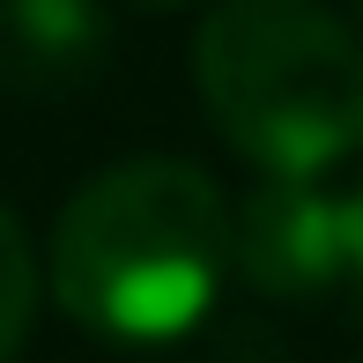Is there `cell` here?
<instances>
[{
    "instance_id": "6da1fadb",
    "label": "cell",
    "mask_w": 363,
    "mask_h": 363,
    "mask_svg": "<svg viewBox=\"0 0 363 363\" xmlns=\"http://www.w3.org/2000/svg\"><path fill=\"white\" fill-rule=\"evenodd\" d=\"M238 267L230 201L201 163L134 156L96 171L52 223V296L119 349H163L216 311Z\"/></svg>"
},
{
    "instance_id": "7a4b0ae2",
    "label": "cell",
    "mask_w": 363,
    "mask_h": 363,
    "mask_svg": "<svg viewBox=\"0 0 363 363\" xmlns=\"http://www.w3.org/2000/svg\"><path fill=\"white\" fill-rule=\"evenodd\" d=\"M193 82L259 178H326L363 148V38L319 0H216Z\"/></svg>"
},
{
    "instance_id": "3957f363",
    "label": "cell",
    "mask_w": 363,
    "mask_h": 363,
    "mask_svg": "<svg viewBox=\"0 0 363 363\" xmlns=\"http://www.w3.org/2000/svg\"><path fill=\"white\" fill-rule=\"evenodd\" d=\"M238 274L274 304H326L341 274V193L319 178H259L230 208Z\"/></svg>"
},
{
    "instance_id": "277c9868",
    "label": "cell",
    "mask_w": 363,
    "mask_h": 363,
    "mask_svg": "<svg viewBox=\"0 0 363 363\" xmlns=\"http://www.w3.org/2000/svg\"><path fill=\"white\" fill-rule=\"evenodd\" d=\"M111 23L96 0H0V89L67 96L104 74Z\"/></svg>"
},
{
    "instance_id": "5b68a950",
    "label": "cell",
    "mask_w": 363,
    "mask_h": 363,
    "mask_svg": "<svg viewBox=\"0 0 363 363\" xmlns=\"http://www.w3.org/2000/svg\"><path fill=\"white\" fill-rule=\"evenodd\" d=\"M38 296H45V274H38V252H30L23 223L0 208V363H15V349L30 341V319H38Z\"/></svg>"
},
{
    "instance_id": "8992f818",
    "label": "cell",
    "mask_w": 363,
    "mask_h": 363,
    "mask_svg": "<svg viewBox=\"0 0 363 363\" xmlns=\"http://www.w3.org/2000/svg\"><path fill=\"white\" fill-rule=\"evenodd\" d=\"M334 296L349 304V319L363 334V186L341 193V274H334Z\"/></svg>"
},
{
    "instance_id": "52a82bcc",
    "label": "cell",
    "mask_w": 363,
    "mask_h": 363,
    "mask_svg": "<svg viewBox=\"0 0 363 363\" xmlns=\"http://www.w3.org/2000/svg\"><path fill=\"white\" fill-rule=\"evenodd\" d=\"M134 8H156L163 15V8H193V0H134Z\"/></svg>"
},
{
    "instance_id": "ba28073f",
    "label": "cell",
    "mask_w": 363,
    "mask_h": 363,
    "mask_svg": "<svg viewBox=\"0 0 363 363\" xmlns=\"http://www.w3.org/2000/svg\"><path fill=\"white\" fill-rule=\"evenodd\" d=\"M356 8H363V0H356Z\"/></svg>"
}]
</instances>
